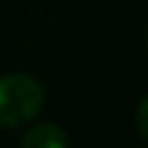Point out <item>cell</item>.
<instances>
[{
  "mask_svg": "<svg viewBox=\"0 0 148 148\" xmlns=\"http://www.w3.org/2000/svg\"><path fill=\"white\" fill-rule=\"evenodd\" d=\"M137 129H139V133L148 139V96L139 102V109H137Z\"/></svg>",
  "mask_w": 148,
  "mask_h": 148,
  "instance_id": "obj_3",
  "label": "cell"
},
{
  "mask_svg": "<svg viewBox=\"0 0 148 148\" xmlns=\"http://www.w3.org/2000/svg\"><path fill=\"white\" fill-rule=\"evenodd\" d=\"M20 144L24 148H65L68 146V135L61 126L44 122V124L28 129L24 133V137L20 139Z\"/></svg>",
  "mask_w": 148,
  "mask_h": 148,
  "instance_id": "obj_2",
  "label": "cell"
},
{
  "mask_svg": "<svg viewBox=\"0 0 148 148\" xmlns=\"http://www.w3.org/2000/svg\"><path fill=\"white\" fill-rule=\"evenodd\" d=\"M44 89L31 74L13 72L0 76V129H15L39 113Z\"/></svg>",
  "mask_w": 148,
  "mask_h": 148,
  "instance_id": "obj_1",
  "label": "cell"
}]
</instances>
